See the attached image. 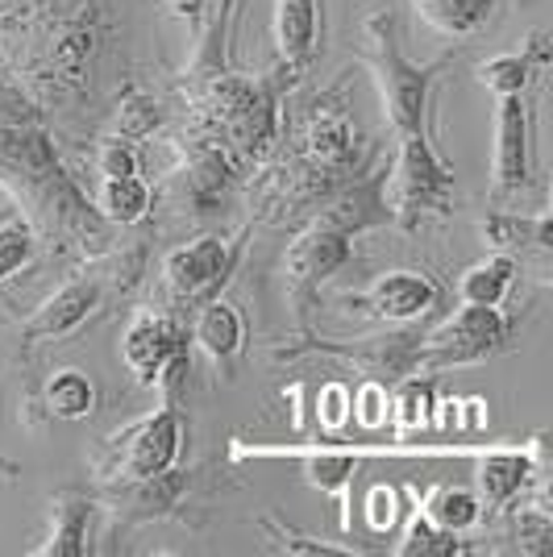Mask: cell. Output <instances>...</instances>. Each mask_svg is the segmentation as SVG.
I'll return each mask as SVG.
<instances>
[{
  "label": "cell",
  "instance_id": "1",
  "mask_svg": "<svg viewBox=\"0 0 553 557\" xmlns=\"http://www.w3.org/2000/svg\"><path fill=\"white\" fill-rule=\"evenodd\" d=\"M450 191H454V175H450V171L441 166L438 154L429 150L425 129L400 134V150H395V163H392V171H388V184H383L388 209H392L404 225H416L425 212H445Z\"/></svg>",
  "mask_w": 553,
  "mask_h": 557
},
{
  "label": "cell",
  "instance_id": "2",
  "mask_svg": "<svg viewBox=\"0 0 553 557\" xmlns=\"http://www.w3.org/2000/svg\"><path fill=\"white\" fill-rule=\"evenodd\" d=\"M370 42H374V54H370V75H374V88H379V100H383V116L395 134H413L425 121V100H429V79L433 71L408 63L392 38V22L388 17H370Z\"/></svg>",
  "mask_w": 553,
  "mask_h": 557
},
{
  "label": "cell",
  "instance_id": "3",
  "mask_svg": "<svg viewBox=\"0 0 553 557\" xmlns=\"http://www.w3.org/2000/svg\"><path fill=\"white\" fill-rule=\"evenodd\" d=\"M507 346V321L500 308H475L462 304L458 312L438 325L425 346L416 349V367L420 371H450V367H470L483 362L491 354H500Z\"/></svg>",
  "mask_w": 553,
  "mask_h": 557
},
{
  "label": "cell",
  "instance_id": "4",
  "mask_svg": "<svg viewBox=\"0 0 553 557\" xmlns=\"http://www.w3.org/2000/svg\"><path fill=\"white\" fill-rule=\"evenodd\" d=\"M180 437H184L180 433V417L171 408L142 417L134 429H125V433L113 437L116 445L113 474H125L134 483H150V479L171 474V466L180 458Z\"/></svg>",
  "mask_w": 553,
  "mask_h": 557
},
{
  "label": "cell",
  "instance_id": "5",
  "mask_svg": "<svg viewBox=\"0 0 553 557\" xmlns=\"http://www.w3.org/2000/svg\"><path fill=\"white\" fill-rule=\"evenodd\" d=\"M529 187V109L525 92L500 96L495 104V154H491V191L504 200Z\"/></svg>",
  "mask_w": 553,
  "mask_h": 557
},
{
  "label": "cell",
  "instance_id": "6",
  "mask_svg": "<svg viewBox=\"0 0 553 557\" xmlns=\"http://www.w3.org/2000/svg\"><path fill=\"white\" fill-rule=\"evenodd\" d=\"M230 246L221 237H196L192 246L171 250L162 262V278L180 300H205L221 287V278L230 271Z\"/></svg>",
  "mask_w": 553,
  "mask_h": 557
},
{
  "label": "cell",
  "instance_id": "7",
  "mask_svg": "<svg viewBox=\"0 0 553 557\" xmlns=\"http://www.w3.org/2000/svg\"><path fill=\"white\" fill-rule=\"evenodd\" d=\"M175 354H180V333L159 312H138L121 333V362L138 374V383H159Z\"/></svg>",
  "mask_w": 553,
  "mask_h": 557
},
{
  "label": "cell",
  "instance_id": "8",
  "mask_svg": "<svg viewBox=\"0 0 553 557\" xmlns=\"http://www.w3.org/2000/svg\"><path fill=\"white\" fill-rule=\"evenodd\" d=\"M100 308V283L96 278H75L67 287H59L42 308H34V317L22 321L25 342H59L84 325Z\"/></svg>",
  "mask_w": 553,
  "mask_h": 557
},
{
  "label": "cell",
  "instance_id": "9",
  "mask_svg": "<svg viewBox=\"0 0 553 557\" xmlns=\"http://www.w3.org/2000/svg\"><path fill=\"white\" fill-rule=\"evenodd\" d=\"M362 304H367L374 317L404 325V321L425 317L438 304V287H433V278L420 275V271H388V275H379L370 283Z\"/></svg>",
  "mask_w": 553,
  "mask_h": 557
},
{
  "label": "cell",
  "instance_id": "10",
  "mask_svg": "<svg viewBox=\"0 0 553 557\" xmlns=\"http://www.w3.org/2000/svg\"><path fill=\"white\" fill-rule=\"evenodd\" d=\"M271 38L287 67H304L317 50V0H275Z\"/></svg>",
  "mask_w": 553,
  "mask_h": 557
},
{
  "label": "cell",
  "instance_id": "11",
  "mask_svg": "<svg viewBox=\"0 0 553 557\" xmlns=\"http://www.w3.org/2000/svg\"><path fill=\"white\" fill-rule=\"evenodd\" d=\"M346 258H349L346 233L312 230V233H304L300 242H292V246H287V255H283V271L296 278V283H321V278L333 275Z\"/></svg>",
  "mask_w": 553,
  "mask_h": 557
},
{
  "label": "cell",
  "instance_id": "12",
  "mask_svg": "<svg viewBox=\"0 0 553 557\" xmlns=\"http://www.w3.org/2000/svg\"><path fill=\"white\" fill-rule=\"evenodd\" d=\"M246 325H242V312L225 300H208L196 312V325H192V342L205 349L212 362H225L242 349Z\"/></svg>",
  "mask_w": 553,
  "mask_h": 557
},
{
  "label": "cell",
  "instance_id": "13",
  "mask_svg": "<svg viewBox=\"0 0 553 557\" xmlns=\"http://www.w3.org/2000/svg\"><path fill=\"white\" fill-rule=\"evenodd\" d=\"M88 511L93 504L75 491H63L50 499V536L47 545H38L42 557H79L84 554V529H88Z\"/></svg>",
  "mask_w": 553,
  "mask_h": 557
},
{
  "label": "cell",
  "instance_id": "14",
  "mask_svg": "<svg viewBox=\"0 0 553 557\" xmlns=\"http://www.w3.org/2000/svg\"><path fill=\"white\" fill-rule=\"evenodd\" d=\"M532 466L520 458V454H507V449H495V454H487L479 458V470H475V483H479V499H483L487 508H504L512 504L525 483H529Z\"/></svg>",
  "mask_w": 553,
  "mask_h": 557
},
{
  "label": "cell",
  "instance_id": "15",
  "mask_svg": "<svg viewBox=\"0 0 553 557\" xmlns=\"http://www.w3.org/2000/svg\"><path fill=\"white\" fill-rule=\"evenodd\" d=\"M516 283V262L507 255H491L475 267H466L458 278V300L475 308H500Z\"/></svg>",
  "mask_w": 553,
  "mask_h": 557
},
{
  "label": "cell",
  "instance_id": "16",
  "mask_svg": "<svg viewBox=\"0 0 553 557\" xmlns=\"http://www.w3.org/2000/svg\"><path fill=\"white\" fill-rule=\"evenodd\" d=\"M413 4L438 34H445V38H470V34H479L487 25L495 0H413Z\"/></svg>",
  "mask_w": 553,
  "mask_h": 557
},
{
  "label": "cell",
  "instance_id": "17",
  "mask_svg": "<svg viewBox=\"0 0 553 557\" xmlns=\"http://www.w3.org/2000/svg\"><path fill=\"white\" fill-rule=\"evenodd\" d=\"M425 516L445 533H470L483 520V499L475 491L441 483V487H429V495H425Z\"/></svg>",
  "mask_w": 553,
  "mask_h": 557
},
{
  "label": "cell",
  "instance_id": "18",
  "mask_svg": "<svg viewBox=\"0 0 553 557\" xmlns=\"http://www.w3.org/2000/svg\"><path fill=\"white\" fill-rule=\"evenodd\" d=\"M96 209L109 216L113 225H138L150 212V187L138 175H121V180H100L96 191Z\"/></svg>",
  "mask_w": 553,
  "mask_h": 557
},
{
  "label": "cell",
  "instance_id": "19",
  "mask_svg": "<svg viewBox=\"0 0 553 557\" xmlns=\"http://www.w3.org/2000/svg\"><path fill=\"white\" fill-rule=\"evenodd\" d=\"M304 479L308 487L324 491L342 504V524L349 529V483H354V458L349 454H333V449H321V454H304Z\"/></svg>",
  "mask_w": 553,
  "mask_h": 557
},
{
  "label": "cell",
  "instance_id": "20",
  "mask_svg": "<svg viewBox=\"0 0 553 557\" xmlns=\"http://www.w3.org/2000/svg\"><path fill=\"white\" fill-rule=\"evenodd\" d=\"M47 408L59 420H88L96 412V383L84 371H59L47 383Z\"/></svg>",
  "mask_w": 553,
  "mask_h": 557
},
{
  "label": "cell",
  "instance_id": "21",
  "mask_svg": "<svg viewBox=\"0 0 553 557\" xmlns=\"http://www.w3.org/2000/svg\"><path fill=\"white\" fill-rule=\"evenodd\" d=\"M304 146H308V154L321 166H346L354 159V129H349L346 116L321 113L312 116V125L304 134Z\"/></svg>",
  "mask_w": 553,
  "mask_h": 557
},
{
  "label": "cell",
  "instance_id": "22",
  "mask_svg": "<svg viewBox=\"0 0 553 557\" xmlns=\"http://www.w3.org/2000/svg\"><path fill=\"white\" fill-rule=\"evenodd\" d=\"M392 395V424L400 433H420L433 424V408H438V392L429 379H404Z\"/></svg>",
  "mask_w": 553,
  "mask_h": 557
},
{
  "label": "cell",
  "instance_id": "23",
  "mask_svg": "<svg viewBox=\"0 0 553 557\" xmlns=\"http://www.w3.org/2000/svg\"><path fill=\"white\" fill-rule=\"evenodd\" d=\"M483 237L495 250H512V246H532V250H550V212H541L537 221H520V216H491L483 221Z\"/></svg>",
  "mask_w": 553,
  "mask_h": 557
},
{
  "label": "cell",
  "instance_id": "24",
  "mask_svg": "<svg viewBox=\"0 0 553 557\" xmlns=\"http://www.w3.org/2000/svg\"><path fill=\"white\" fill-rule=\"evenodd\" d=\"M475 79L483 84L487 92L495 96H516L529 88L532 79V59L529 54H495V59H487V63H479V71H475Z\"/></svg>",
  "mask_w": 553,
  "mask_h": 557
},
{
  "label": "cell",
  "instance_id": "25",
  "mask_svg": "<svg viewBox=\"0 0 553 557\" xmlns=\"http://www.w3.org/2000/svg\"><path fill=\"white\" fill-rule=\"evenodd\" d=\"M395 554L400 557H450V554H458V541H454V533L438 529L425 511L416 508L413 520H408V529H404V541L395 545Z\"/></svg>",
  "mask_w": 553,
  "mask_h": 557
},
{
  "label": "cell",
  "instance_id": "26",
  "mask_svg": "<svg viewBox=\"0 0 553 557\" xmlns=\"http://www.w3.org/2000/svg\"><path fill=\"white\" fill-rule=\"evenodd\" d=\"M162 121L159 104L150 100V96H125L121 100V109H116V134L121 138H146V134H155V125Z\"/></svg>",
  "mask_w": 553,
  "mask_h": 557
},
{
  "label": "cell",
  "instance_id": "27",
  "mask_svg": "<svg viewBox=\"0 0 553 557\" xmlns=\"http://www.w3.org/2000/svg\"><path fill=\"white\" fill-rule=\"evenodd\" d=\"M34 255V233L25 221L17 216H9V221H0V278H9L17 267H25Z\"/></svg>",
  "mask_w": 553,
  "mask_h": 557
},
{
  "label": "cell",
  "instance_id": "28",
  "mask_svg": "<svg viewBox=\"0 0 553 557\" xmlns=\"http://www.w3.org/2000/svg\"><path fill=\"white\" fill-rule=\"evenodd\" d=\"M354 420V392L346 383H324L317 392V424L324 433H342Z\"/></svg>",
  "mask_w": 553,
  "mask_h": 557
},
{
  "label": "cell",
  "instance_id": "29",
  "mask_svg": "<svg viewBox=\"0 0 553 557\" xmlns=\"http://www.w3.org/2000/svg\"><path fill=\"white\" fill-rule=\"evenodd\" d=\"M388 417H392V395H388V387H383L379 379L362 383V387L354 392V420L374 433V429L388 424Z\"/></svg>",
  "mask_w": 553,
  "mask_h": 557
},
{
  "label": "cell",
  "instance_id": "30",
  "mask_svg": "<svg viewBox=\"0 0 553 557\" xmlns=\"http://www.w3.org/2000/svg\"><path fill=\"white\" fill-rule=\"evenodd\" d=\"M96 171L100 180H121V175H138V154L125 138H109L100 141L96 150Z\"/></svg>",
  "mask_w": 553,
  "mask_h": 557
},
{
  "label": "cell",
  "instance_id": "31",
  "mask_svg": "<svg viewBox=\"0 0 553 557\" xmlns=\"http://www.w3.org/2000/svg\"><path fill=\"white\" fill-rule=\"evenodd\" d=\"M400 491L388 487V483H379V487L367 491V524L370 533H392L395 524H400Z\"/></svg>",
  "mask_w": 553,
  "mask_h": 557
},
{
  "label": "cell",
  "instance_id": "32",
  "mask_svg": "<svg viewBox=\"0 0 553 557\" xmlns=\"http://www.w3.org/2000/svg\"><path fill=\"white\" fill-rule=\"evenodd\" d=\"M167 9H171V13H175V17H196V13H200V9H205V0H167Z\"/></svg>",
  "mask_w": 553,
  "mask_h": 557
}]
</instances>
